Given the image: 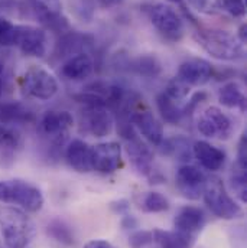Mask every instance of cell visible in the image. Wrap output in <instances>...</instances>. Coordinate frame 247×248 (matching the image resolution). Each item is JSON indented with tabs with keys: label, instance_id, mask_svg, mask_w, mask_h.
<instances>
[{
	"label": "cell",
	"instance_id": "cell-1",
	"mask_svg": "<svg viewBox=\"0 0 247 248\" xmlns=\"http://www.w3.org/2000/svg\"><path fill=\"white\" fill-rule=\"evenodd\" d=\"M194 41L213 58L220 61H237L245 58V45L237 35L220 29H199Z\"/></svg>",
	"mask_w": 247,
	"mask_h": 248
},
{
	"label": "cell",
	"instance_id": "cell-2",
	"mask_svg": "<svg viewBox=\"0 0 247 248\" xmlns=\"http://www.w3.org/2000/svg\"><path fill=\"white\" fill-rule=\"evenodd\" d=\"M0 227L3 241L7 248H26L33 235V227L31 221L17 209L7 208L1 211Z\"/></svg>",
	"mask_w": 247,
	"mask_h": 248
},
{
	"label": "cell",
	"instance_id": "cell-3",
	"mask_svg": "<svg viewBox=\"0 0 247 248\" xmlns=\"http://www.w3.org/2000/svg\"><path fill=\"white\" fill-rule=\"evenodd\" d=\"M0 202L17 205L28 212H38L44 205V195L36 186L23 181H0Z\"/></svg>",
	"mask_w": 247,
	"mask_h": 248
},
{
	"label": "cell",
	"instance_id": "cell-4",
	"mask_svg": "<svg viewBox=\"0 0 247 248\" xmlns=\"http://www.w3.org/2000/svg\"><path fill=\"white\" fill-rule=\"evenodd\" d=\"M202 196L210 211L221 219L231 221V219L242 217L243 214V209L229 195V192L226 190V186L220 178L211 176L207 179Z\"/></svg>",
	"mask_w": 247,
	"mask_h": 248
},
{
	"label": "cell",
	"instance_id": "cell-5",
	"mask_svg": "<svg viewBox=\"0 0 247 248\" xmlns=\"http://www.w3.org/2000/svg\"><path fill=\"white\" fill-rule=\"evenodd\" d=\"M159 33L169 39H178L184 32V22L178 12L161 1H146L140 6Z\"/></svg>",
	"mask_w": 247,
	"mask_h": 248
},
{
	"label": "cell",
	"instance_id": "cell-6",
	"mask_svg": "<svg viewBox=\"0 0 247 248\" xmlns=\"http://www.w3.org/2000/svg\"><path fill=\"white\" fill-rule=\"evenodd\" d=\"M22 87L28 95L48 101L58 93V81L57 78L42 66L32 65L29 66L22 77Z\"/></svg>",
	"mask_w": 247,
	"mask_h": 248
},
{
	"label": "cell",
	"instance_id": "cell-7",
	"mask_svg": "<svg viewBox=\"0 0 247 248\" xmlns=\"http://www.w3.org/2000/svg\"><path fill=\"white\" fill-rule=\"evenodd\" d=\"M15 46L26 57L44 58L48 52L47 32L33 25H15Z\"/></svg>",
	"mask_w": 247,
	"mask_h": 248
},
{
	"label": "cell",
	"instance_id": "cell-8",
	"mask_svg": "<svg viewBox=\"0 0 247 248\" xmlns=\"http://www.w3.org/2000/svg\"><path fill=\"white\" fill-rule=\"evenodd\" d=\"M198 131L208 139L226 140L233 133V123L230 117L218 107H208L198 119Z\"/></svg>",
	"mask_w": 247,
	"mask_h": 248
},
{
	"label": "cell",
	"instance_id": "cell-9",
	"mask_svg": "<svg viewBox=\"0 0 247 248\" xmlns=\"http://www.w3.org/2000/svg\"><path fill=\"white\" fill-rule=\"evenodd\" d=\"M84 128L94 137H106L112 134L115 120L112 113L104 104H90L85 106L81 114Z\"/></svg>",
	"mask_w": 247,
	"mask_h": 248
},
{
	"label": "cell",
	"instance_id": "cell-10",
	"mask_svg": "<svg viewBox=\"0 0 247 248\" xmlns=\"http://www.w3.org/2000/svg\"><path fill=\"white\" fill-rule=\"evenodd\" d=\"M93 170L100 173H112L122 165V146L116 141L99 143L91 147Z\"/></svg>",
	"mask_w": 247,
	"mask_h": 248
},
{
	"label": "cell",
	"instance_id": "cell-11",
	"mask_svg": "<svg viewBox=\"0 0 247 248\" xmlns=\"http://www.w3.org/2000/svg\"><path fill=\"white\" fill-rule=\"evenodd\" d=\"M175 182L184 198L189 201H197L204 193L207 178L198 168L192 165H184L177 170Z\"/></svg>",
	"mask_w": 247,
	"mask_h": 248
},
{
	"label": "cell",
	"instance_id": "cell-12",
	"mask_svg": "<svg viewBox=\"0 0 247 248\" xmlns=\"http://www.w3.org/2000/svg\"><path fill=\"white\" fill-rule=\"evenodd\" d=\"M186 85L201 87L213 78V65L202 58H188L178 68V77Z\"/></svg>",
	"mask_w": 247,
	"mask_h": 248
},
{
	"label": "cell",
	"instance_id": "cell-13",
	"mask_svg": "<svg viewBox=\"0 0 247 248\" xmlns=\"http://www.w3.org/2000/svg\"><path fill=\"white\" fill-rule=\"evenodd\" d=\"M207 222V217L201 208L197 206H184L181 208L174 219L175 231L182 232L185 235L194 237L198 234Z\"/></svg>",
	"mask_w": 247,
	"mask_h": 248
},
{
	"label": "cell",
	"instance_id": "cell-14",
	"mask_svg": "<svg viewBox=\"0 0 247 248\" xmlns=\"http://www.w3.org/2000/svg\"><path fill=\"white\" fill-rule=\"evenodd\" d=\"M126 150H127V156H129L130 163L134 168V170L142 176L150 175L152 165H153L152 150L140 139H137L134 136L130 137V140H127Z\"/></svg>",
	"mask_w": 247,
	"mask_h": 248
},
{
	"label": "cell",
	"instance_id": "cell-15",
	"mask_svg": "<svg viewBox=\"0 0 247 248\" xmlns=\"http://www.w3.org/2000/svg\"><path fill=\"white\" fill-rule=\"evenodd\" d=\"M192 153L199 165L210 172H217L226 165V153L205 140L195 141L192 146Z\"/></svg>",
	"mask_w": 247,
	"mask_h": 248
},
{
	"label": "cell",
	"instance_id": "cell-16",
	"mask_svg": "<svg viewBox=\"0 0 247 248\" xmlns=\"http://www.w3.org/2000/svg\"><path fill=\"white\" fill-rule=\"evenodd\" d=\"M132 123L137 131L152 144L161 146L164 141V127L150 111H137L132 116Z\"/></svg>",
	"mask_w": 247,
	"mask_h": 248
},
{
	"label": "cell",
	"instance_id": "cell-17",
	"mask_svg": "<svg viewBox=\"0 0 247 248\" xmlns=\"http://www.w3.org/2000/svg\"><path fill=\"white\" fill-rule=\"evenodd\" d=\"M74 125V117L71 116L69 111H57L51 110L47 111L41 120V128L47 136H51L54 139H61L64 137Z\"/></svg>",
	"mask_w": 247,
	"mask_h": 248
},
{
	"label": "cell",
	"instance_id": "cell-18",
	"mask_svg": "<svg viewBox=\"0 0 247 248\" xmlns=\"http://www.w3.org/2000/svg\"><path fill=\"white\" fill-rule=\"evenodd\" d=\"M61 71L62 75L71 81H84L93 74L94 61L88 52L77 54L66 58V61L62 63Z\"/></svg>",
	"mask_w": 247,
	"mask_h": 248
},
{
	"label": "cell",
	"instance_id": "cell-19",
	"mask_svg": "<svg viewBox=\"0 0 247 248\" xmlns=\"http://www.w3.org/2000/svg\"><path fill=\"white\" fill-rule=\"evenodd\" d=\"M66 162L68 165L80 172V173H87V172H91L93 170V165H91V147L80 140V139H75L72 140L68 147H66Z\"/></svg>",
	"mask_w": 247,
	"mask_h": 248
},
{
	"label": "cell",
	"instance_id": "cell-20",
	"mask_svg": "<svg viewBox=\"0 0 247 248\" xmlns=\"http://www.w3.org/2000/svg\"><path fill=\"white\" fill-rule=\"evenodd\" d=\"M218 101L230 110H239L240 113L246 111V94L237 81H230L220 88Z\"/></svg>",
	"mask_w": 247,
	"mask_h": 248
},
{
	"label": "cell",
	"instance_id": "cell-21",
	"mask_svg": "<svg viewBox=\"0 0 247 248\" xmlns=\"http://www.w3.org/2000/svg\"><path fill=\"white\" fill-rule=\"evenodd\" d=\"M91 44H93L91 36H88L85 33L71 32V33L62 36L60 44H58V49H60L62 57L69 58L72 55L87 52V49L91 48Z\"/></svg>",
	"mask_w": 247,
	"mask_h": 248
},
{
	"label": "cell",
	"instance_id": "cell-22",
	"mask_svg": "<svg viewBox=\"0 0 247 248\" xmlns=\"http://www.w3.org/2000/svg\"><path fill=\"white\" fill-rule=\"evenodd\" d=\"M152 238L159 248H191L194 244V237L178 231H164L159 228L152 231Z\"/></svg>",
	"mask_w": 247,
	"mask_h": 248
},
{
	"label": "cell",
	"instance_id": "cell-23",
	"mask_svg": "<svg viewBox=\"0 0 247 248\" xmlns=\"http://www.w3.org/2000/svg\"><path fill=\"white\" fill-rule=\"evenodd\" d=\"M38 19L47 25H55L62 15L61 0H31Z\"/></svg>",
	"mask_w": 247,
	"mask_h": 248
},
{
	"label": "cell",
	"instance_id": "cell-24",
	"mask_svg": "<svg viewBox=\"0 0 247 248\" xmlns=\"http://www.w3.org/2000/svg\"><path fill=\"white\" fill-rule=\"evenodd\" d=\"M156 106H158V110H159L161 116L164 117V120L171 124L180 123L181 119L185 114V111L180 106V103L175 101V100H172V98H169L165 93H162V94L158 95Z\"/></svg>",
	"mask_w": 247,
	"mask_h": 248
},
{
	"label": "cell",
	"instance_id": "cell-25",
	"mask_svg": "<svg viewBox=\"0 0 247 248\" xmlns=\"http://www.w3.org/2000/svg\"><path fill=\"white\" fill-rule=\"evenodd\" d=\"M47 234L64 246H72L75 243L72 230L64 221H60V219H54L48 224Z\"/></svg>",
	"mask_w": 247,
	"mask_h": 248
},
{
	"label": "cell",
	"instance_id": "cell-26",
	"mask_svg": "<svg viewBox=\"0 0 247 248\" xmlns=\"http://www.w3.org/2000/svg\"><path fill=\"white\" fill-rule=\"evenodd\" d=\"M142 208L145 212H150V214L164 212L169 208V201L159 192H149L143 198Z\"/></svg>",
	"mask_w": 247,
	"mask_h": 248
},
{
	"label": "cell",
	"instance_id": "cell-27",
	"mask_svg": "<svg viewBox=\"0 0 247 248\" xmlns=\"http://www.w3.org/2000/svg\"><path fill=\"white\" fill-rule=\"evenodd\" d=\"M231 187L242 202H247V169L236 165V170L231 175Z\"/></svg>",
	"mask_w": 247,
	"mask_h": 248
},
{
	"label": "cell",
	"instance_id": "cell-28",
	"mask_svg": "<svg viewBox=\"0 0 247 248\" xmlns=\"http://www.w3.org/2000/svg\"><path fill=\"white\" fill-rule=\"evenodd\" d=\"M20 143V134L7 125H0V149L6 152H15Z\"/></svg>",
	"mask_w": 247,
	"mask_h": 248
},
{
	"label": "cell",
	"instance_id": "cell-29",
	"mask_svg": "<svg viewBox=\"0 0 247 248\" xmlns=\"http://www.w3.org/2000/svg\"><path fill=\"white\" fill-rule=\"evenodd\" d=\"M188 4L198 13L214 16L223 10V0H188Z\"/></svg>",
	"mask_w": 247,
	"mask_h": 248
},
{
	"label": "cell",
	"instance_id": "cell-30",
	"mask_svg": "<svg viewBox=\"0 0 247 248\" xmlns=\"http://www.w3.org/2000/svg\"><path fill=\"white\" fill-rule=\"evenodd\" d=\"M134 68L139 74L146 75V77H155L161 72V63L152 55L137 58L136 63H134Z\"/></svg>",
	"mask_w": 247,
	"mask_h": 248
},
{
	"label": "cell",
	"instance_id": "cell-31",
	"mask_svg": "<svg viewBox=\"0 0 247 248\" xmlns=\"http://www.w3.org/2000/svg\"><path fill=\"white\" fill-rule=\"evenodd\" d=\"M164 93L169 98L181 103L182 100H185L186 97H188V94H189V85H186L184 81H181L180 78L175 77L172 81L168 82V85H166V88H165Z\"/></svg>",
	"mask_w": 247,
	"mask_h": 248
},
{
	"label": "cell",
	"instance_id": "cell-32",
	"mask_svg": "<svg viewBox=\"0 0 247 248\" xmlns=\"http://www.w3.org/2000/svg\"><path fill=\"white\" fill-rule=\"evenodd\" d=\"M15 25L6 17L0 16V46H13Z\"/></svg>",
	"mask_w": 247,
	"mask_h": 248
},
{
	"label": "cell",
	"instance_id": "cell-33",
	"mask_svg": "<svg viewBox=\"0 0 247 248\" xmlns=\"http://www.w3.org/2000/svg\"><path fill=\"white\" fill-rule=\"evenodd\" d=\"M153 243L150 231H136L129 237V247L130 248H146Z\"/></svg>",
	"mask_w": 247,
	"mask_h": 248
},
{
	"label": "cell",
	"instance_id": "cell-34",
	"mask_svg": "<svg viewBox=\"0 0 247 248\" xmlns=\"http://www.w3.org/2000/svg\"><path fill=\"white\" fill-rule=\"evenodd\" d=\"M223 10H227L234 17H240L246 13V3L245 0H223Z\"/></svg>",
	"mask_w": 247,
	"mask_h": 248
},
{
	"label": "cell",
	"instance_id": "cell-35",
	"mask_svg": "<svg viewBox=\"0 0 247 248\" xmlns=\"http://www.w3.org/2000/svg\"><path fill=\"white\" fill-rule=\"evenodd\" d=\"M237 166L247 169V139L246 134L242 136L237 150Z\"/></svg>",
	"mask_w": 247,
	"mask_h": 248
},
{
	"label": "cell",
	"instance_id": "cell-36",
	"mask_svg": "<svg viewBox=\"0 0 247 248\" xmlns=\"http://www.w3.org/2000/svg\"><path fill=\"white\" fill-rule=\"evenodd\" d=\"M84 248H115L110 243H107V241H104V240H91V241H88Z\"/></svg>",
	"mask_w": 247,
	"mask_h": 248
},
{
	"label": "cell",
	"instance_id": "cell-37",
	"mask_svg": "<svg viewBox=\"0 0 247 248\" xmlns=\"http://www.w3.org/2000/svg\"><path fill=\"white\" fill-rule=\"evenodd\" d=\"M112 209H115L119 214H123V212H126L129 209V202L124 201V199L117 201V202H112Z\"/></svg>",
	"mask_w": 247,
	"mask_h": 248
},
{
	"label": "cell",
	"instance_id": "cell-38",
	"mask_svg": "<svg viewBox=\"0 0 247 248\" xmlns=\"http://www.w3.org/2000/svg\"><path fill=\"white\" fill-rule=\"evenodd\" d=\"M99 4L101 7H106V9H112V7H116L119 4H122L124 0H97Z\"/></svg>",
	"mask_w": 247,
	"mask_h": 248
},
{
	"label": "cell",
	"instance_id": "cell-39",
	"mask_svg": "<svg viewBox=\"0 0 247 248\" xmlns=\"http://www.w3.org/2000/svg\"><path fill=\"white\" fill-rule=\"evenodd\" d=\"M137 225V221L133 218V217H124L123 222H122V227L124 230H132V228H136Z\"/></svg>",
	"mask_w": 247,
	"mask_h": 248
},
{
	"label": "cell",
	"instance_id": "cell-40",
	"mask_svg": "<svg viewBox=\"0 0 247 248\" xmlns=\"http://www.w3.org/2000/svg\"><path fill=\"white\" fill-rule=\"evenodd\" d=\"M247 26L246 23H243L242 26H240V29H239V33H237V38H239V41L243 44V45H246V41H247Z\"/></svg>",
	"mask_w": 247,
	"mask_h": 248
},
{
	"label": "cell",
	"instance_id": "cell-41",
	"mask_svg": "<svg viewBox=\"0 0 247 248\" xmlns=\"http://www.w3.org/2000/svg\"><path fill=\"white\" fill-rule=\"evenodd\" d=\"M171 1H181V0H171Z\"/></svg>",
	"mask_w": 247,
	"mask_h": 248
}]
</instances>
